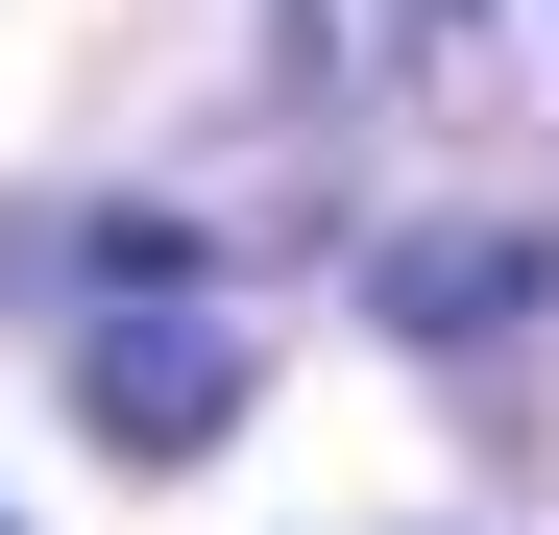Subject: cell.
Returning <instances> with one entry per match:
<instances>
[{"mask_svg":"<svg viewBox=\"0 0 559 535\" xmlns=\"http://www.w3.org/2000/svg\"><path fill=\"white\" fill-rule=\"evenodd\" d=\"M535 293H559L535 219H438V243H390V317H414V341H487V317H535Z\"/></svg>","mask_w":559,"mask_h":535,"instance_id":"7a4b0ae2","label":"cell"},{"mask_svg":"<svg viewBox=\"0 0 559 535\" xmlns=\"http://www.w3.org/2000/svg\"><path fill=\"white\" fill-rule=\"evenodd\" d=\"M73 414H98L122 463H195V438L243 414V341H219V317H122L98 366H73Z\"/></svg>","mask_w":559,"mask_h":535,"instance_id":"6da1fadb","label":"cell"}]
</instances>
